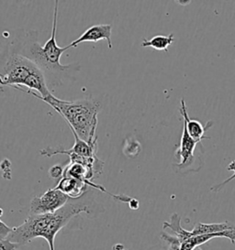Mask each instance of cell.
I'll return each instance as SVG.
<instances>
[{"label":"cell","instance_id":"obj_12","mask_svg":"<svg viewBox=\"0 0 235 250\" xmlns=\"http://www.w3.org/2000/svg\"><path fill=\"white\" fill-rule=\"evenodd\" d=\"M228 230H235V226L231 223H215V224H203L198 223L193 230L190 231L192 236L196 235H205V234H214L220 233Z\"/></svg>","mask_w":235,"mask_h":250},{"label":"cell","instance_id":"obj_13","mask_svg":"<svg viewBox=\"0 0 235 250\" xmlns=\"http://www.w3.org/2000/svg\"><path fill=\"white\" fill-rule=\"evenodd\" d=\"M163 228L171 229L176 234V237L180 240L181 244L192 237L190 231H188L181 227V218L176 213L171 215L170 222H164Z\"/></svg>","mask_w":235,"mask_h":250},{"label":"cell","instance_id":"obj_23","mask_svg":"<svg viewBox=\"0 0 235 250\" xmlns=\"http://www.w3.org/2000/svg\"><path fill=\"white\" fill-rule=\"evenodd\" d=\"M201 250V249H199V248H196V249H195V250Z\"/></svg>","mask_w":235,"mask_h":250},{"label":"cell","instance_id":"obj_5","mask_svg":"<svg viewBox=\"0 0 235 250\" xmlns=\"http://www.w3.org/2000/svg\"><path fill=\"white\" fill-rule=\"evenodd\" d=\"M198 144H200V142L193 140L184 125L180 144L176 148L175 153L176 159H180L179 163L174 164L176 171L183 174L191 171H199V169L203 166L204 161L203 156H196L195 154Z\"/></svg>","mask_w":235,"mask_h":250},{"label":"cell","instance_id":"obj_6","mask_svg":"<svg viewBox=\"0 0 235 250\" xmlns=\"http://www.w3.org/2000/svg\"><path fill=\"white\" fill-rule=\"evenodd\" d=\"M70 198L55 188L49 189L42 196H35L30 202V215L54 213L63 208Z\"/></svg>","mask_w":235,"mask_h":250},{"label":"cell","instance_id":"obj_2","mask_svg":"<svg viewBox=\"0 0 235 250\" xmlns=\"http://www.w3.org/2000/svg\"><path fill=\"white\" fill-rule=\"evenodd\" d=\"M58 6L59 1H55L51 37L44 46H41L37 40L38 33L35 30H29L26 32L24 39L21 42L14 39L17 49L22 56L31 61L42 71L45 80L47 75H49L46 83L50 91L54 86L56 87L63 83L62 82L64 77L67 75L66 73H73L77 70V64L63 65L60 62L63 53L70 48L68 45L64 48L59 47L56 42Z\"/></svg>","mask_w":235,"mask_h":250},{"label":"cell","instance_id":"obj_1","mask_svg":"<svg viewBox=\"0 0 235 250\" xmlns=\"http://www.w3.org/2000/svg\"><path fill=\"white\" fill-rule=\"evenodd\" d=\"M9 36L6 30L0 37V85L26 91L41 100L51 96L42 71L22 56Z\"/></svg>","mask_w":235,"mask_h":250},{"label":"cell","instance_id":"obj_8","mask_svg":"<svg viewBox=\"0 0 235 250\" xmlns=\"http://www.w3.org/2000/svg\"><path fill=\"white\" fill-rule=\"evenodd\" d=\"M111 33H112V26L109 24H98L94 25L88 28L80 37L73 41L71 44L68 45L69 48H75L83 42H96L98 41L105 40L108 42V46L110 49H112L111 42Z\"/></svg>","mask_w":235,"mask_h":250},{"label":"cell","instance_id":"obj_10","mask_svg":"<svg viewBox=\"0 0 235 250\" xmlns=\"http://www.w3.org/2000/svg\"><path fill=\"white\" fill-rule=\"evenodd\" d=\"M88 186L84 181L71 177H63L54 188L64 192L69 198L76 200L80 199L85 194Z\"/></svg>","mask_w":235,"mask_h":250},{"label":"cell","instance_id":"obj_11","mask_svg":"<svg viewBox=\"0 0 235 250\" xmlns=\"http://www.w3.org/2000/svg\"><path fill=\"white\" fill-rule=\"evenodd\" d=\"M217 237H225L231 240L232 244L235 243V230H228L224 232H220V233H214V234H205V235H196V236H192L190 238H188V240H186L185 242L181 244V248L180 250H193L196 248H198L199 246L209 242L210 240H212L213 238H217Z\"/></svg>","mask_w":235,"mask_h":250},{"label":"cell","instance_id":"obj_17","mask_svg":"<svg viewBox=\"0 0 235 250\" xmlns=\"http://www.w3.org/2000/svg\"><path fill=\"white\" fill-rule=\"evenodd\" d=\"M10 167H11V163L7 159L3 160L1 163H0V169L3 171L2 176H3V178L7 179V180H10L11 179V169H10Z\"/></svg>","mask_w":235,"mask_h":250},{"label":"cell","instance_id":"obj_15","mask_svg":"<svg viewBox=\"0 0 235 250\" xmlns=\"http://www.w3.org/2000/svg\"><path fill=\"white\" fill-rule=\"evenodd\" d=\"M141 145L134 137H130L125 140L122 152L126 157L131 159L137 158L141 153Z\"/></svg>","mask_w":235,"mask_h":250},{"label":"cell","instance_id":"obj_9","mask_svg":"<svg viewBox=\"0 0 235 250\" xmlns=\"http://www.w3.org/2000/svg\"><path fill=\"white\" fill-rule=\"evenodd\" d=\"M179 112L184 118V125L186 126L187 131L193 140L197 142H200L204 139H210L206 136V132L212 126V121H209L206 125H202L198 120L191 119L188 114L187 105L184 99H181V108L179 109Z\"/></svg>","mask_w":235,"mask_h":250},{"label":"cell","instance_id":"obj_22","mask_svg":"<svg viewBox=\"0 0 235 250\" xmlns=\"http://www.w3.org/2000/svg\"><path fill=\"white\" fill-rule=\"evenodd\" d=\"M3 215V210L0 208V217Z\"/></svg>","mask_w":235,"mask_h":250},{"label":"cell","instance_id":"obj_7","mask_svg":"<svg viewBox=\"0 0 235 250\" xmlns=\"http://www.w3.org/2000/svg\"><path fill=\"white\" fill-rule=\"evenodd\" d=\"M74 137V144L73 147L70 149H64L62 147H46L40 151L41 155L44 157H52L54 155L66 154L70 156L71 154L79 155L82 157H94L96 155L97 144L90 145L88 142L80 140L76 134L73 133Z\"/></svg>","mask_w":235,"mask_h":250},{"label":"cell","instance_id":"obj_18","mask_svg":"<svg viewBox=\"0 0 235 250\" xmlns=\"http://www.w3.org/2000/svg\"><path fill=\"white\" fill-rule=\"evenodd\" d=\"M49 175L51 179H59L63 178L64 175V169L61 165H54L49 169Z\"/></svg>","mask_w":235,"mask_h":250},{"label":"cell","instance_id":"obj_4","mask_svg":"<svg viewBox=\"0 0 235 250\" xmlns=\"http://www.w3.org/2000/svg\"><path fill=\"white\" fill-rule=\"evenodd\" d=\"M50 104L54 110L65 118L72 132L80 140L90 145L97 144L95 130L97 126V115L101 109V103L94 98H86L75 101L61 100L51 94L42 99Z\"/></svg>","mask_w":235,"mask_h":250},{"label":"cell","instance_id":"obj_19","mask_svg":"<svg viewBox=\"0 0 235 250\" xmlns=\"http://www.w3.org/2000/svg\"><path fill=\"white\" fill-rule=\"evenodd\" d=\"M20 246L7 239H0V250H17Z\"/></svg>","mask_w":235,"mask_h":250},{"label":"cell","instance_id":"obj_16","mask_svg":"<svg viewBox=\"0 0 235 250\" xmlns=\"http://www.w3.org/2000/svg\"><path fill=\"white\" fill-rule=\"evenodd\" d=\"M228 170H232V171H234L235 173H234V175H232V176L230 177V178H228L227 180H225V181H223L222 183H220L219 184H216V185H214L212 186V188H211V191H213V192H219V191L226 185V184H229L230 182H232L233 180H235V161H233V162L230 163V165L227 167Z\"/></svg>","mask_w":235,"mask_h":250},{"label":"cell","instance_id":"obj_3","mask_svg":"<svg viewBox=\"0 0 235 250\" xmlns=\"http://www.w3.org/2000/svg\"><path fill=\"white\" fill-rule=\"evenodd\" d=\"M83 213H92L90 206L81 199H70L66 206L54 213L29 215L20 227L12 228L6 239L21 247L34 238L42 237L48 243L50 250H54V239L59 231L72 218Z\"/></svg>","mask_w":235,"mask_h":250},{"label":"cell","instance_id":"obj_14","mask_svg":"<svg viewBox=\"0 0 235 250\" xmlns=\"http://www.w3.org/2000/svg\"><path fill=\"white\" fill-rule=\"evenodd\" d=\"M174 42H175L174 34L171 33V34H169L168 36L157 35L150 40L143 39V41L141 42V46L144 48L150 47L156 51H164L165 52H168V47Z\"/></svg>","mask_w":235,"mask_h":250},{"label":"cell","instance_id":"obj_20","mask_svg":"<svg viewBox=\"0 0 235 250\" xmlns=\"http://www.w3.org/2000/svg\"><path fill=\"white\" fill-rule=\"evenodd\" d=\"M11 231L12 228H9L3 221L0 220V239H6Z\"/></svg>","mask_w":235,"mask_h":250},{"label":"cell","instance_id":"obj_21","mask_svg":"<svg viewBox=\"0 0 235 250\" xmlns=\"http://www.w3.org/2000/svg\"><path fill=\"white\" fill-rule=\"evenodd\" d=\"M129 206L132 210H137L139 208V202L136 199L132 198V200L129 202Z\"/></svg>","mask_w":235,"mask_h":250}]
</instances>
